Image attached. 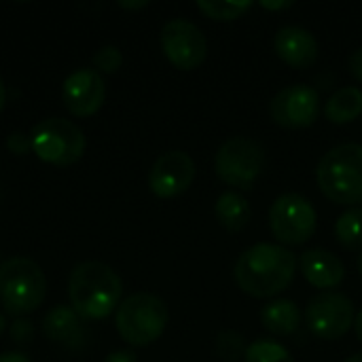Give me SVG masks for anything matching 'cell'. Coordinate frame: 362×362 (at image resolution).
<instances>
[{
    "mask_svg": "<svg viewBox=\"0 0 362 362\" xmlns=\"http://www.w3.org/2000/svg\"><path fill=\"white\" fill-rule=\"evenodd\" d=\"M297 259L280 244H255L244 250L235 263L238 286L255 297L269 299L286 291L295 278Z\"/></svg>",
    "mask_w": 362,
    "mask_h": 362,
    "instance_id": "6da1fadb",
    "label": "cell"
},
{
    "mask_svg": "<svg viewBox=\"0 0 362 362\" xmlns=\"http://www.w3.org/2000/svg\"><path fill=\"white\" fill-rule=\"evenodd\" d=\"M123 284L112 267L100 261L78 263L68 278L70 308L83 320H102L110 316L121 301Z\"/></svg>",
    "mask_w": 362,
    "mask_h": 362,
    "instance_id": "7a4b0ae2",
    "label": "cell"
},
{
    "mask_svg": "<svg viewBox=\"0 0 362 362\" xmlns=\"http://www.w3.org/2000/svg\"><path fill=\"white\" fill-rule=\"evenodd\" d=\"M316 180L331 202L352 208L362 204V144L346 142L331 148L316 168Z\"/></svg>",
    "mask_w": 362,
    "mask_h": 362,
    "instance_id": "3957f363",
    "label": "cell"
},
{
    "mask_svg": "<svg viewBox=\"0 0 362 362\" xmlns=\"http://www.w3.org/2000/svg\"><path fill=\"white\" fill-rule=\"evenodd\" d=\"M47 297V278L28 257H11L0 265V303L11 316L36 312Z\"/></svg>",
    "mask_w": 362,
    "mask_h": 362,
    "instance_id": "277c9868",
    "label": "cell"
},
{
    "mask_svg": "<svg viewBox=\"0 0 362 362\" xmlns=\"http://www.w3.org/2000/svg\"><path fill=\"white\" fill-rule=\"evenodd\" d=\"M170 314L163 299L153 293H134L119 303L115 327L123 341L134 348H144L163 335Z\"/></svg>",
    "mask_w": 362,
    "mask_h": 362,
    "instance_id": "5b68a950",
    "label": "cell"
},
{
    "mask_svg": "<svg viewBox=\"0 0 362 362\" xmlns=\"http://www.w3.org/2000/svg\"><path fill=\"white\" fill-rule=\"evenodd\" d=\"M30 146L38 159L51 165H72L85 153V134L62 117H49L30 132Z\"/></svg>",
    "mask_w": 362,
    "mask_h": 362,
    "instance_id": "8992f818",
    "label": "cell"
},
{
    "mask_svg": "<svg viewBox=\"0 0 362 362\" xmlns=\"http://www.w3.org/2000/svg\"><path fill=\"white\" fill-rule=\"evenodd\" d=\"M265 168V151L250 138H231L216 151L214 170L218 178L238 189H252Z\"/></svg>",
    "mask_w": 362,
    "mask_h": 362,
    "instance_id": "52a82bcc",
    "label": "cell"
},
{
    "mask_svg": "<svg viewBox=\"0 0 362 362\" xmlns=\"http://www.w3.org/2000/svg\"><path fill=\"white\" fill-rule=\"evenodd\" d=\"M269 227L280 244L301 246L316 231V210L308 197L299 193H284L269 210Z\"/></svg>",
    "mask_w": 362,
    "mask_h": 362,
    "instance_id": "ba28073f",
    "label": "cell"
},
{
    "mask_svg": "<svg viewBox=\"0 0 362 362\" xmlns=\"http://www.w3.org/2000/svg\"><path fill=\"white\" fill-rule=\"evenodd\" d=\"M354 303L341 293H320L305 308V325L320 341L341 339L354 325Z\"/></svg>",
    "mask_w": 362,
    "mask_h": 362,
    "instance_id": "9c48e42d",
    "label": "cell"
},
{
    "mask_svg": "<svg viewBox=\"0 0 362 362\" xmlns=\"http://www.w3.org/2000/svg\"><path fill=\"white\" fill-rule=\"evenodd\" d=\"M161 49L178 70H195L208 57L204 32L189 19H172L161 28Z\"/></svg>",
    "mask_w": 362,
    "mask_h": 362,
    "instance_id": "30bf717a",
    "label": "cell"
},
{
    "mask_svg": "<svg viewBox=\"0 0 362 362\" xmlns=\"http://www.w3.org/2000/svg\"><path fill=\"white\" fill-rule=\"evenodd\" d=\"M320 98L312 85L295 83L278 91L269 104L272 119L286 129L310 127L318 119Z\"/></svg>",
    "mask_w": 362,
    "mask_h": 362,
    "instance_id": "8fae6325",
    "label": "cell"
},
{
    "mask_svg": "<svg viewBox=\"0 0 362 362\" xmlns=\"http://www.w3.org/2000/svg\"><path fill=\"white\" fill-rule=\"evenodd\" d=\"M195 180V161L185 151H168L159 155L148 172V187L153 195L172 199L182 195Z\"/></svg>",
    "mask_w": 362,
    "mask_h": 362,
    "instance_id": "7c38bea8",
    "label": "cell"
},
{
    "mask_svg": "<svg viewBox=\"0 0 362 362\" xmlns=\"http://www.w3.org/2000/svg\"><path fill=\"white\" fill-rule=\"evenodd\" d=\"M106 95V85L100 72L93 68H78L66 76L62 85V100L66 108L76 117H91L95 115Z\"/></svg>",
    "mask_w": 362,
    "mask_h": 362,
    "instance_id": "4fadbf2b",
    "label": "cell"
},
{
    "mask_svg": "<svg viewBox=\"0 0 362 362\" xmlns=\"http://www.w3.org/2000/svg\"><path fill=\"white\" fill-rule=\"evenodd\" d=\"M274 49L278 57L297 70L312 68L318 57V42L314 34L301 25H284L274 38Z\"/></svg>",
    "mask_w": 362,
    "mask_h": 362,
    "instance_id": "5bb4252c",
    "label": "cell"
},
{
    "mask_svg": "<svg viewBox=\"0 0 362 362\" xmlns=\"http://www.w3.org/2000/svg\"><path fill=\"white\" fill-rule=\"evenodd\" d=\"M299 267H301L305 280L314 288H320L325 293H329L331 288H337L346 278V267H344L341 259L325 248L305 250L299 257Z\"/></svg>",
    "mask_w": 362,
    "mask_h": 362,
    "instance_id": "9a60e30c",
    "label": "cell"
},
{
    "mask_svg": "<svg viewBox=\"0 0 362 362\" xmlns=\"http://www.w3.org/2000/svg\"><path fill=\"white\" fill-rule=\"evenodd\" d=\"M83 318L68 305H55L49 310V314L42 320V331L45 335L55 341V344H81L78 339L83 337Z\"/></svg>",
    "mask_w": 362,
    "mask_h": 362,
    "instance_id": "2e32d148",
    "label": "cell"
},
{
    "mask_svg": "<svg viewBox=\"0 0 362 362\" xmlns=\"http://www.w3.org/2000/svg\"><path fill=\"white\" fill-rule=\"evenodd\" d=\"M259 318H261V325L265 327V331H269L272 335H278V337L293 335L301 325V312H299L297 303L291 299L269 301L267 305H263Z\"/></svg>",
    "mask_w": 362,
    "mask_h": 362,
    "instance_id": "e0dca14e",
    "label": "cell"
},
{
    "mask_svg": "<svg viewBox=\"0 0 362 362\" xmlns=\"http://www.w3.org/2000/svg\"><path fill=\"white\" fill-rule=\"evenodd\" d=\"M214 214H216V221L223 229L238 233V231L246 229V225L250 223L252 210H250V204L244 195H240L235 191H227L216 199Z\"/></svg>",
    "mask_w": 362,
    "mask_h": 362,
    "instance_id": "ac0fdd59",
    "label": "cell"
},
{
    "mask_svg": "<svg viewBox=\"0 0 362 362\" xmlns=\"http://www.w3.org/2000/svg\"><path fill=\"white\" fill-rule=\"evenodd\" d=\"M325 115L331 123H352L362 115V89L350 85L337 89L325 104Z\"/></svg>",
    "mask_w": 362,
    "mask_h": 362,
    "instance_id": "d6986e66",
    "label": "cell"
},
{
    "mask_svg": "<svg viewBox=\"0 0 362 362\" xmlns=\"http://www.w3.org/2000/svg\"><path fill=\"white\" fill-rule=\"evenodd\" d=\"M335 238L348 250H362V206L348 208L337 218Z\"/></svg>",
    "mask_w": 362,
    "mask_h": 362,
    "instance_id": "ffe728a7",
    "label": "cell"
},
{
    "mask_svg": "<svg viewBox=\"0 0 362 362\" xmlns=\"http://www.w3.org/2000/svg\"><path fill=\"white\" fill-rule=\"evenodd\" d=\"M246 362H295L291 352L278 344V341H272V339H257L248 346L246 350Z\"/></svg>",
    "mask_w": 362,
    "mask_h": 362,
    "instance_id": "44dd1931",
    "label": "cell"
},
{
    "mask_svg": "<svg viewBox=\"0 0 362 362\" xmlns=\"http://www.w3.org/2000/svg\"><path fill=\"white\" fill-rule=\"evenodd\" d=\"M252 6V2H225V0H199L197 2V8L214 19V21H231V19H238L242 17L248 8Z\"/></svg>",
    "mask_w": 362,
    "mask_h": 362,
    "instance_id": "7402d4cb",
    "label": "cell"
},
{
    "mask_svg": "<svg viewBox=\"0 0 362 362\" xmlns=\"http://www.w3.org/2000/svg\"><path fill=\"white\" fill-rule=\"evenodd\" d=\"M246 337L233 329L221 331L216 335V354L223 362H238L246 356Z\"/></svg>",
    "mask_w": 362,
    "mask_h": 362,
    "instance_id": "603a6c76",
    "label": "cell"
},
{
    "mask_svg": "<svg viewBox=\"0 0 362 362\" xmlns=\"http://www.w3.org/2000/svg\"><path fill=\"white\" fill-rule=\"evenodd\" d=\"M121 64H123V55H121L119 47H115V45H104L93 55V70L95 72L112 74L121 68Z\"/></svg>",
    "mask_w": 362,
    "mask_h": 362,
    "instance_id": "cb8c5ba5",
    "label": "cell"
},
{
    "mask_svg": "<svg viewBox=\"0 0 362 362\" xmlns=\"http://www.w3.org/2000/svg\"><path fill=\"white\" fill-rule=\"evenodd\" d=\"M32 335H34V329L28 320L21 318V320H15L11 325V339L15 344H28L32 339Z\"/></svg>",
    "mask_w": 362,
    "mask_h": 362,
    "instance_id": "d4e9b609",
    "label": "cell"
},
{
    "mask_svg": "<svg viewBox=\"0 0 362 362\" xmlns=\"http://www.w3.org/2000/svg\"><path fill=\"white\" fill-rule=\"evenodd\" d=\"M6 146L13 151V153H17V155H23V153H28L32 146H30V136H25V134H21V132H17V134H11L8 136V142H6Z\"/></svg>",
    "mask_w": 362,
    "mask_h": 362,
    "instance_id": "484cf974",
    "label": "cell"
},
{
    "mask_svg": "<svg viewBox=\"0 0 362 362\" xmlns=\"http://www.w3.org/2000/svg\"><path fill=\"white\" fill-rule=\"evenodd\" d=\"M348 68H350V72H352V76L362 83V47L361 49H356L352 55H350V62H348Z\"/></svg>",
    "mask_w": 362,
    "mask_h": 362,
    "instance_id": "4316f807",
    "label": "cell"
},
{
    "mask_svg": "<svg viewBox=\"0 0 362 362\" xmlns=\"http://www.w3.org/2000/svg\"><path fill=\"white\" fill-rule=\"evenodd\" d=\"M104 362H138V356L132 350H117V352H110Z\"/></svg>",
    "mask_w": 362,
    "mask_h": 362,
    "instance_id": "83f0119b",
    "label": "cell"
},
{
    "mask_svg": "<svg viewBox=\"0 0 362 362\" xmlns=\"http://www.w3.org/2000/svg\"><path fill=\"white\" fill-rule=\"evenodd\" d=\"M0 362H32L28 354L23 352H4L0 354Z\"/></svg>",
    "mask_w": 362,
    "mask_h": 362,
    "instance_id": "f1b7e54d",
    "label": "cell"
},
{
    "mask_svg": "<svg viewBox=\"0 0 362 362\" xmlns=\"http://www.w3.org/2000/svg\"><path fill=\"white\" fill-rule=\"evenodd\" d=\"M261 6L263 8H269V11H282V8H291L293 2L291 0H284V2H267V0H263Z\"/></svg>",
    "mask_w": 362,
    "mask_h": 362,
    "instance_id": "f546056e",
    "label": "cell"
},
{
    "mask_svg": "<svg viewBox=\"0 0 362 362\" xmlns=\"http://www.w3.org/2000/svg\"><path fill=\"white\" fill-rule=\"evenodd\" d=\"M354 329H356V337H358V341L362 344V310L358 312V316L354 318Z\"/></svg>",
    "mask_w": 362,
    "mask_h": 362,
    "instance_id": "4dcf8cb0",
    "label": "cell"
},
{
    "mask_svg": "<svg viewBox=\"0 0 362 362\" xmlns=\"http://www.w3.org/2000/svg\"><path fill=\"white\" fill-rule=\"evenodd\" d=\"M146 4H148L146 0H140V2H119V6H123V8H142Z\"/></svg>",
    "mask_w": 362,
    "mask_h": 362,
    "instance_id": "1f68e13d",
    "label": "cell"
},
{
    "mask_svg": "<svg viewBox=\"0 0 362 362\" xmlns=\"http://www.w3.org/2000/svg\"><path fill=\"white\" fill-rule=\"evenodd\" d=\"M4 100H6V91H4V83H2V78H0V110H2V106H4Z\"/></svg>",
    "mask_w": 362,
    "mask_h": 362,
    "instance_id": "d6a6232c",
    "label": "cell"
},
{
    "mask_svg": "<svg viewBox=\"0 0 362 362\" xmlns=\"http://www.w3.org/2000/svg\"><path fill=\"white\" fill-rule=\"evenodd\" d=\"M4 329H6V320H4V316L0 314V335L4 333Z\"/></svg>",
    "mask_w": 362,
    "mask_h": 362,
    "instance_id": "836d02e7",
    "label": "cell"
},
{
    "mask_svg": "<svg viewBox=\"0 0 362 362\" xmlns=\"http://www.w3.org/2000/svg\"><path fill=\"white\" fill-rule=\"evenodd\" d=\"M346 362H362V354H354V356H350Z\"/></svg>",
    "mask_w": 362,
    "mask_h": 362,
    "instance_id": "e575fe53",
    "label": "cell"
},
{
    "mask_svg": "<svg viewBox=\"0 0 362 362\" xmlns=\"http://www.w3.org/2000/svg\"><path fill=\"white\" fill-rule=\"evenodd\" d=\"M358 272H361V276H362V255H361V259H358Z\"/></svg>",
    "mask_w": 362,
    "mask_h": 362,
    "instance_id": "d590c367",
    "label": "cell"
},
{
    "mask_svg": "<svg viewBox=\"0 0 362 362\" xmlns=\"http://www.w3.org/2000/svg\"><path fill=\"white\" fill-rule=\"evenodd\" d=\"M0 265H2V263H0Z\"/></svg>",
    "mask_w": 362,
    "mask_h": 362,
    "instance_id": "8d00e7d4",
    "label": "cell"
}]
</instances>
